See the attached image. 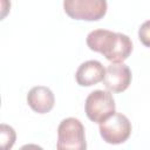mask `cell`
<instances>
[{
  "mask_svg": "<svg viewBox=\"0 0 150 150\" xmlns=\"http://www.w3.org/2000/svg\"><path fill=\"white\" fill-rule=\"evenodd\" d=\"M88 47L102 54L110 62H124L132 52L130 38L109 29H95L87 35Z\"/></svg>",
  "mask_w": 150,
  "mask_h": 150,
  "instance_id": "cell-1",
  "label": "cell"
},
{
  "mask_svg": "<svg viewBox=\"0 0 150 150\" xmlns=\"http://www.w3.org/2000/svg\"><path fill=\"white\" fill-rule=\"evenodd\" d=\"M56 148L59 150H84L87 148L84 127L80 120L68 117L60 122Z\"/></svg>",
  "mask_w": 150,
  "mask_h": 150,
  "instance_id": "cell-2",
  "label": "cell"
},
{
  "mask_svg": "<svg viewBox=\"0 0 150 150\" xmlns=\"http://www.w3.org/2000/svg\"><path fill=\"white\" fill-rule=\"evenodd\" d=\"M107 0H63L66 14L74 20L97 21L107 13Z\"/></svg>",
  "mask_w": 150,
  "mask_h": 150,
  "instance_id": "cell-3",
  "label": "cell"
},
{
  "mask_svg": "<svg viewBox=\"0 0 150 150\" xmlns=\"http://www.w3.org/2000/svg\"><path fill=\"white\" fill-rule=\"evenodd\" d=\"M115 108V100L110 90H94L86 98V115L91 122L98 124L112 115Z\"/></svg>",
  "mask_w": 150,
  "mask_h": 150,
  "instance_id": "cell-4",
  "label": "cell"
},
{
  "mask_svg": "<svg viewBox=\"0 0 150 150\" xmlns=\"http://www.w3.org/2000/svg\"><path fill=\"white\" fill-rule=\"evenodd\" d=\"M98 129L103 141L109 144H121L129 138L131 134V123L125 115L115 111L100 123Z\"/></svg>",
  "mask_w": 150,
  "mask_h": 150,
  "instance_id": "cell-5",
  "label": "cell"
},
{
  "mask_svg": "<svg viewBox=\"0 0 150 150\" xmlns=\"http://www.w3.org/2000/svg\"><path fill=\"white\" fill-rule=\"evenodd\" d=\"M102 82L108 90L122 93L127 90L131 83V70L123 62H111L105 68V75Z\"/></svg>",
  "mask_w": 150,
  "mask_h": 150,
  "instance_id": "cell-6",
  "label": "cell"
},
{
  "mask_svg": "<svg viewBox=\"0 0 150 150\" xmlns=\"http://www.w3.org/2000/svg\"><path fill=\"white\" fill-rule=\"evenodd\" d=\"M105 75V68L97 60H89L81 63L75 73L77 84L82 87H90L103 81Z\"/></svg>",
  "mask_w": 150,
  "mask_h": 150,
  "instance_id": "cell-7",
  "label": "cell"
},
{
  "mask_svg": "<svg viewBox=\"0 0 150 150\" xmlns=\"http://www.w3.org/2000/svg\"><path fill=\"white\" fill-rule=\"evenodd\" d=\"M28 105L38 114L49 112L55 103V97L53 91L45 86L33 87L27 94Z\"/></svg>",
  "mask_w": 150,
  "mask_h": 150,
  "instance_id": "cell-8",
  "label": "cell"
},
{
  "mask_svg": "<svg viewBox=\"0 0 150 150\" xmlns=\"http://www.w3.org/2000/svg\"><path fill=\"white\" fill-rule=\"evenodd\" d=\"M16 139V134L14 129L7 124H1L0 125V144L4 150H9Z\"/></svg>",
  "mask_w": 150,
  "mask_h": 150,
  "instance_id": "cell-9",
  "label": "cell"
},
{
  "mask_svg": "<svg viewBox=\"0 0 150 150\" xmlns=\"http://www.w3.org/2000/svg\"><path fill=\"white\" fill-rule=\"evenodd\" d=\"M138 39L145 47H150V20L141 25L138 29Z\"/></svg>",
  "mask_w": 150,
  "mask_h": 150,
  "instance_id": "cell-10",
  "label": "cell"
},
{
  "mask_svg": "<svg viewBox=\"0 0 150 150\" xmlns=\"http://www.w3.org/2000/svg\"><path fill=\"white\" fill-rule=\"evenodd\" d=\"M11 8V1L9 0H1V19H5V16L8 14Z\"/></svg>",
  "mask_w": 150,
  "mask_h": 150,
  "instance_id": "cell-11",
  "label": "cell"
}]
</instances>
